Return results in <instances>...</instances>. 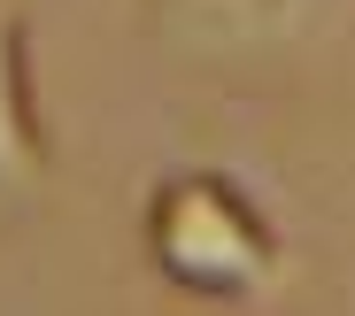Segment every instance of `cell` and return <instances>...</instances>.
Returning a JSON list of instances; mask_svg holds the SVG:
<instances>
[{
    "mask_svg": "<svg viewBox=\"0 0 355 316\" xmlns=\"http://www.w3.org/2000/svg\"><path fill=\"white\" fill-rule=\"evenodd\" d=\"M46 177H54V147L31 93V16L16 0H0V216L31 209Z\"/></svg>",
    "mask_w": 355,
    "mask_h": 316,
    "instance_id": "3",
    "label": "cell"
},
{
    "mask_svg": "<svg viewBox=\"0 0 355 316\" xmlns=\"http://www.w3.org/2000/svg\"><path fill=\"white\" fill-rule=\"evenodd\" d=\"M139 247L170 293L193 301H263L286 278V239L270 209L232 170H162L139 209Z\"/></svg>",
    "mask_w": 355,
    "mask_h": 316,
    "instance_id": "1",
    "label": "cell"
},
{
    "mask_svg": "<svg viewBox=\"0 0 355 316\" xmlns=\"http://www.w3.org/2000/svg\"><path fill=\"white\" fill-rule=\"evenodd\" d=\"M147 39L178 62H263L302 46L332 0H139Z\"/></svg>",
    "mask_w": 355,
    "mask_h": 316,
    "instance_id": "2",
    "label": "cell"
}]
</instances>
